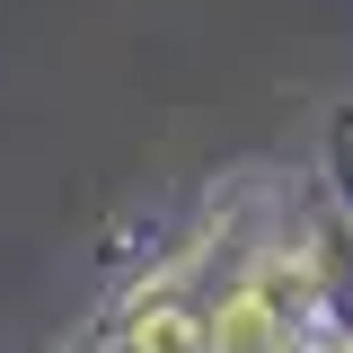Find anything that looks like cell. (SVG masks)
Listing matches in <instances>:
<instances>
[{"mask_svg":"<svg viewBox=\"0 0 353 353\" xmlns=\"http://www.w3.org/2000/svg\"><path fill=\"white\" fill-rule=\"evenodd\" d=\"M265 336H274V327H265V301H256V292H239V301L221 309V327H212L221 353H265Z\"/></svg>","mask_w":353,"mask_h":353,"instance_id":"obj_1","label":"cell"}]
</instances>
